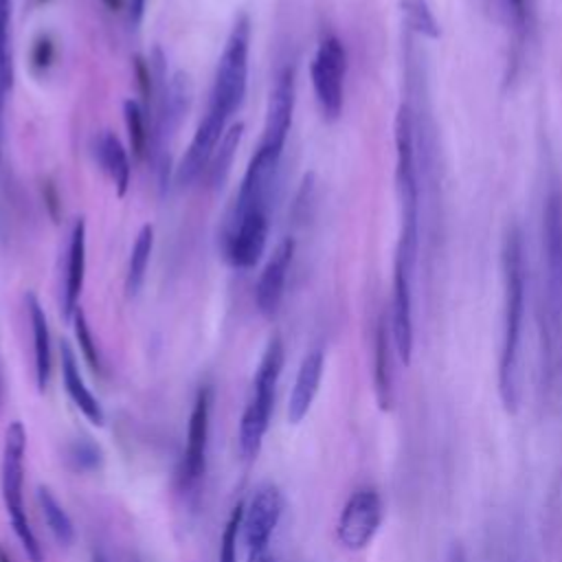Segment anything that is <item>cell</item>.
<instances>
[{
  "instance_id": "6da1fadb",
  "label": "cell",
  "mask_w": 562,
  "mask_h": 562,
  "mask_svg": "<svg viewBox=\"0 0 562 562\" xmlns=\"http://www.w3.org/2000/svg\"><path fill=\"white\" fill-rule=\"evenodd\" d=\"M503 270V340L498 360V393L503 408L516 413L520 404V345L525 323L527 266L525 244L518 224H509L501 246Z\"/></svg>"
},
{
  "instance_id": "7a4b0ae2",
  "label": "cell",
  "mask_w": 562,
  "mask_h": 562,
  "mask_svg": "<svg viewBox=\"0 0 562 562\" xmlns=\"http://www.w3.org/2000/svg\"><path fill=\"white\" fill-rule=\"evenodd\" d=\"M411 103H402L395 116V189L400 200V239L395 261L415 270L419 257V167Z\"/></svg>"
},
{
  "instance_id": "3957f363",
  "label": "cell",
  "mask_w": 562,
  "mask_h": 562,
  "mask_svg": "<svg viewBox=\"0 0 562 562\" xmlns=\"http://www.w3.org/2000/svg\"><path fill=\"white\" fill-rule=\"evenodd\" d=\"M285 362V349L279 336H272L263 349V356L259 360V367L252 378V395L248 400V406L244 408L241 422H239V452L246 461L257 459L263 437L270 426V415L274 408V393L277 384L283 371Z\"/></svg>"
},
{
  "instance_id": "277c9868",
  "label": "cell",
  "mask_w": 562,
  "mask_h": 562,
  "mask_svg": "<svg viewBox=\"0 0 562 562\" xmlns=\"http://www.w3.org/2000/svg\"><path fill=\"white\" fill-rule=\"evenodd\" d=\"M24 454H26V430L22 422H11L4 432L2 446V463H0V487L2 501L7 507V516L11 527L29 558V562H44L42 544L31 529L24 501H22V485H24Z\"/></svg>"
},
{
  "instance_id": "5b68a950",
  "label": "cell",
  "mask_w": 562,
  "mask_h": 562,
  "mask_svg": "<svg viewBox=\"0 0 562 562\" xmlns=\"http://www.w3.org/2000/svg\"><path fill=\"white\" fill-rule=\"evenodd\" d=\"M248 53H250V18L241 13L224 44V50L220 55L213 88H211V101L209 108L231 119L244 97L248 86Z\"/></svg>"
},
{
  "instance_id": "8992f818",
  "label": "cell",
  "mask_w": 562,
  "mask_h": 562,
  "mask_svg": "<svg viewBox=\"0 0 562 562\" xmlns=\"http://www.w3.org/2000/svg\"><path fill=\"white\" fill-rule=\"evenodd\" d=\"M270 206H231L222 224V257L235 270H250L259 263L268 246Z\"/></svg>"
},
{
  "instance_id": "52a82bcc",
  "label": "cell",
  "mask_w": 562,
  "mask_h": 562,
  "mask_svg": "<svg viewBox=\"0 0 562 562\" xmlns=\"http://www.w3.org/2000/svg\"><path fill=\"white\" fill-rule=\"evenodd\" d=\"M345 75H347V50L338 35L329 33L318 42V48L310 64L312 88L318 108L327 121H336L345 103Z\"/></svg>"
},
{
  "instance_id": "ba28073f",
  "label": "cell",
  "mask_w": 562,
  "mask_h": 562,
  "mask_svg": "<svg viewBox=\"0 0 562 562\" xmlns=\"http://www.w3.org/2000/svg\"><path fill=\"white\" fill-rule=\"evenodd\" d=\"M382 518H384V505L378 490L373 487L356 490L347 498L338 516V525H336L338 542L349 551H362L364 547H369V542L378 533Z\"/></svg>"
},
{
  "instance_id": "9c48e42d",
  "label": "cell",
  "mask_w": 562,
  "mask_h": 562,
  "mask_svg": "<svg viewBox=\"0 0 562 562\" xmlns=\"http://www.w3.org/2000/svg\"><path fill=\"white\" fill-rule=\"evenodd\" d=\"M542 272L549 314L562 310V193L551 189L542 206Z\"/></svg>"
},
{
  "instance_id": "30bf717a",
  "label": "cell",
  "mask_w": 562,
  "mask_h": 562,
  "mask_svg": "<svg viewBox=\"0 0 562 562\" xmlns=\"http://www.w3.org/2000/svg\"><path fill=\"white\" fill-rule=\"evenodd\" d=\"M211 397H213V391L209 386H202L193 400L189 428H187V446H184L180 468H178V483L182 490L195 487L206 470Z\"/></svg>"
},
{
  "instance_id": "8fae6325",
  "label": "cell",
  "mask_w": 562,
  "mask_h": 562,
  "mask_svg": "<svg viewBox=\"0 0 562 562\" xmlns=\"http://www.w3.org/2000/svg\"><path fill=\"white\" fill-rule=\"evenodd\" d=\"M283 514V494L274 483L255 487L250 501L244 505L241 533L248 551L270 549V538Z\"/></svg>"
},
{
  "instance_id": "7c38bea8",
  "label": "cell",
  "mask_w": 562,
  "mask_h": 562,
  "mask_svg": "<svg viewBox=\"0 0 562 562\" xmlns=\"http://www.w3.org/2000/svg\"><path fill=\"white\" fill-rule=\"evenodd\" d=\"M294 101H296V75L294 66H283L277 72V79L270 90L268 110H266V123L259 147L283 154L290 127H292V114H294Z\"/></svg>"
},
{
  "instance_id": "4fadbf2b",
  "label": "cell",
  "mask_w": 562,
  "mask_h": 562,
  "mask_svg": "<svg viewBox=\"0 0 562 562\" xmlns=\"http://www.w3.org/2000/svg\"><path fill=\"white\" fill-rule=\"evenodd\" d=\"M228 119L215 110H206V114L202 116V121L195 127V134L182 156V160L176 167V184L180 187H189L191 182H195L209 167L211 156L215 151V147L220 145L226 127Z\"/></svg>"
},
{
  "instance_id": "5bb4252c",
  "label": "cell",
  "mask_w": 562,
  "mask_h": 562,
  "mask_svg": "<svg viewBox=\"0 0 562 562\" xmlns=\"http://www.w3.org/2000/svg\"><path fill=\"white\" fill-rule=\"evenodd\" d=\"M413 279L415 272L393 263V299H391V338L397 358L404 364H411L413 358Z\"/></svg>"
},
{
  "instance_id": "9a60e30c",
  "label": "cell",
  "mask_w": 562,
  "mask_h": 562,
  "mask_svg": "<svg viewBox=\"0 0 562 562\" xmlns=\"http://www.w3.org/2000/svg\"><path fill=\"white\" fill-rule=\"evenodd\" d=\"M294 246L296 244L292 237H283L274 246L263 270L259 272L257 285H255V305L266 318H272L281 307L288 270H290V263L294 257Z\"/></svg>"
},
{
  "instance_id": "2e32d148",
  "label": "cell",
  "mask_w": 562,
  "mask_h": 562,
  "mask_svg": "<svg viewBox=\"0 0 562 562\" xmlns=\"http://www.w3.org/2000/svg\"><path fill=\"white\" fill-rule=\"evenodd\" d=\"M83 279H86V222L83 217H77L68 237L66 270H64V285H61V316L66 321H72L79 307Z\"/></svg>"
},
{
  "instance_id": "e0dca14e",
  "label": "cell",
  "mask_w": 562,
  "mask_h": 562,
  "mask_svg": "<svg viewBox=\"0 0 562 562\" xmlns=\"http://www.w3.org/2000/svg\"><path fill=\"white\" fill-rule=\"evenodd\" d=\"M325 369V353L321 349H312L303 360L296 371V380L288 400V422L290 424H301L305 415L312 408V402L318 393L321 378Z\"/></svg>"
},
{
  "instance_id": "ac0fdd59",
  "label": "cell",
  "mask_w": 562,
  "mask_h": 562,
  "mask_svg": "<svg viewBox=\"0 0 562 562\" xmlns=\"http://www.w3.org/2000/svg\"><path fill=\"white\" fill-rule=\"evenodd\" d=\"M393 338L386 316L378 318L375 340H373V389L380 411H391L393 406Z\"/></svg>"
},
{
  "instance_id": "d6986e66",
  "label": "cell",
  "mask_w": 562,
  "mask_h": 562,
  "mask_svg": "<svg viewBox=\"0 0 562 562\" xmlns=\"http://www.w3.org/2000/svg\"><path fill=\"white\" fill-rule=\"evenodd\" d=\"M61 380H64V389H66L68 397L81 411V415L92 426H103L105 424V413H103L99 400L86 386V382L81 378V371H79V364H77V358H75V351L66 340H61Z\"/></svg>"
},
{
  "instance_id": "ffe728a7",
  "label": "cell",
  "mask_w": 562,
  "mask_h": 562,
  "mask_svg": "<svg viewBox=\"0 0 562 562\" xmlns=\"http://www.w3.org/2000/svg\"><path fill=\"white\" fill-rule=\"evenodd\" d=\"M94 156H97L99 167L112 180V184L116 189V195L123 198L130 189L132 165H130V156H127V149L121 143V138L110 130L99 132L97 138H94Z\"/></svg>"
},
{
  "instance_id": "44dd1931",
  "label": "cell",
  "mask_w": 562,
  "mask_h": 562,
  "mask_svg": "<svg viewBox=\"0 0 562 562\" xmlns=\"http://www.w3.org/2000/svg\"><path fill=\"white\" fill-rule=\"evenodd\" d=\"M29 321H31V331H33V358H35V384L37 391L44 393L50 380V367H53V353H50V331H48V321L44 314V307L40 305L37 296L29 292L24 296Z\"/></svg>"
},
{
  "instance_id": "7402d4cb",
  "label": "cell",
  "mask_w": 562,
  "mask_h": 562,
  "mask_svg": "<svg viewBox=\"0 0 562 562\" xmlns=\"http://www.w3.org/2000/svg\"><path fill=\"white\" fill-rule=\"evenodd\" d=\"M503 7H505V15H507L509 35H512L507 79H514V75L518 70V64L522 59L525 44L529 40L531 20H533V0H503Z\"/></svg>"
},
{
  "instance_id": "603a6c76",
  "label": "cell",
  "mask_w": 562,
  "mask_h": 562,
  "mask_svg": "<svg viewBox=\"0 0 562 562\" xmlns=\"http://www.w3.org/2000/svg\"><path fill=\"white\" fill-rule=\"evenodd\" d=\"M151 250H154V226L151 224H143L134 244H132V252H130V261H127V272H125V292L127 296H136L145 283L147 277V268H149V259H151Z\"/></svg>"
},
{
  "instance_id": "cb8c5ba5",
  "label": "cell",
  "mask_w": 562,
  "mask_h": 562,
  "mask_svg": "<svg viewBox=\"0 0 562 562\" xmlns=\"http://www.w3.org/2000/svg\"><path fill=\"white\" fill-rule=\"evenodd\" d=\"M241 136H244V123H233L224 132L220 145L215 147V151L211 156V162H209V167L204 171L206 173V184L211 189H222L224 187V182H226V178L231 173V167H233L235 151H237V147L241 143Z\"/></svg>"
},
{
  "instance_id": "d4e9b609",
  "label": "cell",
  "mask_w": 562,
  "mask_h": 562,
  "mask_svg": "<svg viewBox=\"0 0 562 562\" xmlns=\"http://www.w3.org/2000/svg\"><path fill=\"white\" fill-rule=\"evenodd\" d=\"M37 505L42 509V516L55 536V540L64 547H70L75 540V527L61 503L55 498V494L46 485H37Z\"/></svg>"
},
{
  "instance_id": "484cf974",
  "label": "cell",
  "mask_w": 562,
  "mask_h": 562,
  "mask_svg": "<svg viewBox=\"0 0 562 562\" xmlns=\"http://www.w3.org/2000/svg\"><path fill=\"white\" fill-rule=\"evenodd\" d=\"M123 119H125L132 154L136 158H145L151 149V127L147 125L145 108L136 99H125Z\"/></svg>"
},
{
  "instance_id": "4316f807",
  "label": "cell",
  "mask_w": 562,
  "mask_h": 562,
  "mask_svg": "<svg viewBox=\"0 0 562 562\" xmlns=\"http://www.w3.org/2000/svg\"><path fill=\"white\" fill-rule=\"evenodd\" d=\"M402 15L408 33L428 40H437L441 35L439 22L426 0H402Z\"/></svg>"
},
{
  "instance_id": "83f0119b",
  "label": "cell",
  "mask_w": 562,
  "mask_h": 562,
  "mask_svg": "<svg viewBox=\"0 0 562 562\" xmlns=\"http://www.w3.org/2000/svg\"><path fill=\"white\" fill-rule=\"evenodd\" d=\"M66 461L77 472H92L103 461V450L88 437L72 439L66 448Z\"/></svg>"
},
{
  "instance_id": "f1b7e54d",
  "label": "cell",
  "mask_w": 562,
  "mask_h": 562,
  "mask_svg": "<svg viewBox=\"0 0 562 562\" xmlns=\"http://www.w3.org/2000/svg\"><path fill=\"white\" fill-rule=\"evenodd\" d=\"M72 327H75V338H77V345H79V351L83 356V360L88 362V367L94 371V373H101L103 367H101V356L97 351V342L92 338V331H90V325L86 321V314L81 307H77L75 316H72Z\"/></svg>"
},
{
  "instance_id": "f546056e",
  "label": "cell",
  "mask_w": 562,
  "mask_h": 562,
  "mask_svg": "<svg viewBox=\"0 0 562 562\" xmlns=\"http://www.w3.org/2000/svg\"><path fill=\"white\" fill-rule=\"evenodd\" d=\"M241 516H244V503H237L231 509V516L224 525L217 562H237V538H239V531H241Z\"/></svg>"
},
{
  "instance_id": "4dcf8cb0",
  "label": "cell",
  "mask_w": 562,
  "mask_h": 562,
  "mask_svg": "<svg viewBox=\"0 0 562 562\" xmlns=\"http://www.w3.org/2000/svg\"><path fill=\"white\" fill-rule=\"evenodd\" d=\"M55 59V44L48 35H40L31 50V61L37 70H46Z\"/></svg>"
},
{
  "instance_id": "1f68e13d",
  "label": "cell",
  "mask_w": 562,
  "mask_h": 562,
  "mask_svg": "<svg viewBox=\"0 0 562 562\" xmlns=\"http://www.w3.org/2000/svg\"><path fill=\"white\" fill-rule=\"evenodd\" d=\"M145 2H147V0H130V18H132L134 24L140 22L143 11H145Z\"/></svg>"
},
{
  "instance_id": "d6a6232c",
  "label": "cell",
  "mask_w": 562,
  "mask_h": 562,
  "mask_svg": "<svg viewBox=\"0 0 562 562\" xmlns=\"http://www.w3.org/2000/svg\"><path fill=\"white\" fill-rule=\"evenodd\" d=\"M248 562H274V555L270 549H259V551H248Z\"/></svg>"
},
{
  "instance_id": "836d02e7",
  "label": "cell",
  "mask_w": 562,
  "mask_h": 562,
  "mask_svg": "<svg viewBox=\"0 0 562 562\" xmlns=\"http://www.w3.org/2000/svg\"><path fill=\"white\" fill-rule=\"evenodd\" d=\"M44 200L48 202V209H50L53 217H57V191H55L50 184H46V191H44Z\"/></svg>"
},
{
  "instance_id": "e575fe53",
  "label": "cell",
  "mask_w": 562,
  "mask_h": 562,
  "mask_svg": "<svg viewBox=\"0 0 562 562\" xmlns=\"http://www.w3.org/2000/svg\"><path fill=\"white\" fill-rule=\"evenodd\" d=\"M9 94V88L2 83L0 79V156H2V108H4V99Z\"/></svg>"
},
{
  "instance_id": "d590c367",
  "label": "cell",
  "mask_w": 562,
  "mask_h": 562,
  "mask_svg": "<svg viewBox=\"0 0 562 562\" xmlns=\"http://www.w3.org/2000/svg\"><path fill=\"white\" fill-rule=\"evenodd\" d=\"M448 562H465V553H463V549L459 544H454L450 549V560Z\"/></svg>"
},
{
  "instance_id": "8d00e7d4",
  "label": "cell",
  "mask_w": 562,
  "mask_h": 562,
  "mask_svg": "<svg viewBox=\"0 0 562 562\" xmlns=\"http://www.w3.org/2000/svg\"><path fill=\"white\" fill-rule=\"evenodd\" d=\"M90 562H108V560H105V555H103L101 551H92V558H90Z\"/></svg>"
},
{
  "instance_id": "74e56055",
  "label": "cell",
  "mask_w": 562,
  "mask_h": 562,
  "mask_svg": "<svg viewBox=\"0 0 562 562\" xmlns=\"http://www.w3.org/2000/svg\"><path fill=\"white\" fill-rule=\"evenodd\" d=\"M103 2H105L110 9H114V11H116V9L121 7V2H123V0H103Z\"/></svg>"
},
{
  "instance_id": "f35d334b",
  "label": "cell",
  "mask_w": 562,
  "mask_h": 562,
  "mask_svg": "<svg viewBox=\"0 0 562 562\" xmlns=\"http://www.w3.org/2000/svg\"><path fill=\"white\" fill-rule=\"evenodd\" d=\"M0 562H11V558H9V553L4 551L2 544H0Z\"/></svg>"
}]
</instances>
